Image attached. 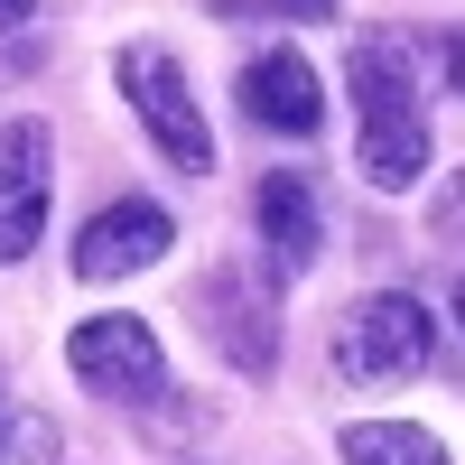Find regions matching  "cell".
Listing matches in <instances>:
<instances>
[{"label": "cell", "mask_w": 465, "mask_h": 465, "mask_svg": "<svg viewBox=\"0 0 465 465\" xmlns=\"http://www.w3.org/2000/svg\"><path fill=\"white\" fill-rule=\"evenodd\" d=\"M0 456H10V401H0Z\"/></svg>", "instance_id": "9a60e30c"}, {"label": "cell", "mask_w": 465, "mask_h": 465, "mask_svg": "<svg viewBox=\"0 0 465 465\" xmlns=\"http://www.w3.org/2000/svg\"><path fill=\"white\" fill-rule=\"evenodd\" d=\"M419 37L381 28L354 47V65H344V84H354V112H363V149L354 168L363 186H381V196H410L419 177H429V94H419Z\"/></svg>", "instance_id": "6da1fadb"}, {"label": "cell", "mask_w": 465, "mask_h": 465, "mask_svg": "<svg viewBox=\"0 0 465 465\" xmlns=\"http://www.w3.org/2000/svg\"><path fill=\"white\" fill-rule=\"evenodd\" d=\"M122 94H131V112L149 122V140H159V159L168 168H186V177H205L214 168V140H205V112H196V94H186V65L168 56V47H149V37H131L122 56Z\"/></svg>", "instance_id": "3957f363"}, {"label": "cell", "mask_w": 465, "mask_h": 465, "mask_svg": "<svg viewBox=\"0 0 465 465\" xmlns=\"http://www.w3.org/2000/svg\"><path fill=\"white\" fill-rule=\"evenodd\" d=\"M429 232H438V242H465V168L447 177V196L429 205Z\"/></svg>", "instance_id": "8fae6325"}, {"label": "cell", "mask_w": 465, "mask_h": 465, "mask_svg": "<svg viewBox=\"0 0 465 465\" xmlns=\"http://www.w3.org/2000/svg\"><path fill=\"white\" fill-rule=\"evenodd\" d=\"M438 354V317L419 307L410 289H381V298H354L335 317V372L354 381V391H401L419 381Z\"/></svg>", "instance_id": "7a4b0ae2"}, {"label": "cell", "mask_w": 465, "mask_h": 465, "mask_svg": "<svg viewBox=\"0 0 465 465\" xmlns=\"http://www.w3.org/2000/svg\"><path fill=\"white\" fill-rule=\"evenodd\" d=\"M242 112L261 131H317V112H326V94H317V65H307L298 47H261L252 65H242Z\"/></svg>", "instance_id": "9c48e42d"}, {"label": "cell", "mask_w": 465, "mask_h": 465, "mask_svg": "<svg viewBox=\"0 0 465 465\" xmlns=\"http://www.w3.org/2000/svg\"><path fill=\"white\" fill-rule=\"evenodd\" d=\"M65 363L103 401H159L168 391V354H159V335H149V317H84L65 335Z\"/></svg>", "instance_id": "277c9868"}, {"label": "cell", "mask_w": 465, "mask_h": 465, "mask_svg": "<svg viewBox=\"0 0 465 465\" xmlns=\"http://www.w3.org/2000/svg\"><path fill=\"white\" fill-rule=\"evenodd\" d=\"M37 19V0H0V37H10V28H28Z\"/></svg>", "instance_id": "4fadbf2b"}, {"label": "cell", "mask_w": 465, "mask_h": 465, "mask_svg": "<svg viewBox=\"0 0 465 465\" xmlns=\"http://www.w3.org/2000/svg\"><path fill=\"white\" fill-rule=\"evenodd\" d=\"M335 447H344V465H447V447L410 419H354Z\"/></svg>", "instance_id": "30bf717a"}, {"label": "cell", "mask_w": 465, "mask_h": 465, "mask_svg": "<svg viewBox=\"0 0 465 465\" xmlns=\"http://www.w3.org/2000/svg\"><path fill=\"white\" fill-rule=\"evenodd\" d=\"M252 223H261V242H270V270H317L326 252V205H317V186H307L298 168H270L252 186Z\"/></svg>", "instance_id": "ba28073f"}, {"label": "cell", "mask_w": 465, "mask_h": 465, "mask_svg": "<svg viewBox=\"0 0 465 465\" xmlns=\"http://www.w3.org/2000/svg\"><path fill=\"white\" fill-rule=\"evenodd\" d=\"M168 242H177V214L149 205V196H122V205H103L84 232H74V280L112 289V280H131V270H149Z\"/></svg>", "instance_id": "52a82bcc"}, {"label": "cell", "mask_w": 465, "mask_h": 465, "mask_svg": "<svg viewBox=\"0 0 465 465\" xmlns=\"http://www.w3.org/2000/svg\"><path fill=\"white\" fill-rule=\"evenodd\" d=\"M214 10H280V19H335V0H214Z\"/></svg>", "instance_id": "7c38bea8"}, {"label": "cell", "mask_w": 465, "mask_h": 465, "mask_svg": "<svg viewBox=\"0 0 465 465\" xmlns=\"http://www.w3.org/2000/svg\"><path fill=\"white\" fill-rule=\"evenodd\" d=\"M205 307H214V344L232 354V372H270L280 363V289H270V270H252V261H223L214 280H205Z\"/></svg>", "instance_id": "8992f818"}, {"label": "cell", "mask_w": 465, "mask_h": 465, "mask_svg": "<svg viewBox=\"0 0 465 465\" xmlns=\"http://www.w3.org/2000/svg\"><path fill=\"white\" fill-rule=\"evenodd\" d=\"M47 186H56V131L47 122H0V261L37 252Z\"/></svg>", "instance_id": "5b68a950"}, {"label": "cell", "mask_w": 465, "mask_h": 465, "mask_svg": "<svg viewBox=\"0 0 465 465\" xmlns=\"http://www.w3.org/2000/svg\"><path fill=\"white\" fill-rule=\"evenodd\" d=\"M456 335H465V270H456Z\"/></svg>", "instance_id": "5bb4252c"}]
</instances>
